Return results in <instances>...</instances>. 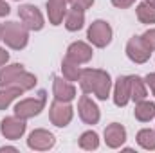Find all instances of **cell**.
I'll list each match as a JSON object with an SVG mask.
<instances>
[{
    "label": "cell",
    "mask_w": 155,
    "mask_h": 153,
    "mask_svg": "<svg viewBox=\"0 0 155 153\" xmlns=\"http://www.w3.org/2000/svg\"><path fill=\"white\" fill-rule=\"evenodd\" d=\"M79 86L83 94H94L99 101L108 99L110 88H112V79L107 70L101 69H83L79 76Z\"/></svg>",
    "instance_id": "6da1fadb"
},
{
    "label": "cell",
    "mask_w": 155,
    "mask_h": 153,
    "mask_svg": "<svg viewBox=\"0 0 155 153\" xmlns=\"http://www.w3.org/2000/svg\"><path fill=\"white\" fill-rule=\"evenodd\" d=\"M2 41L15 50H20L29 41V29L18 22H7L2 25Z\"/></svg>",
    "instance_id": "7a4b0ae2"
},
{
    "label": "cell",
    "mask_w": 155,
    "mask_h": 153,
    "mask_svg": "<svg viewBox=\"0 0 155 153\" xmlns=\"http://www.w3.org/2000/svg\"><path fill=\"white\" fill-rule=\"evenodd\" d=\"M45 103H47V92L41 90L38 94V97H27V99H22L20 103H16L15 115H18L20 119H25L27 121V119L38 115L45 108Z\"/></svg>",
    "instance_id": "3957f363"
},
{
    "label": "cell",
    "mask_w": 155,
    "mask_h": 153,
    "mask_svg": "<svg viewBox=\"0 0 155 153\" xmlns=\"http://www.w3.org/2000/svg\"><path fill=\"white\" fill-rule=\"evenodd\" d=\"M112 34H114V33H112V27H110V24L105 22V20H96V22H92L90 27H88V31H87L88 41H90L94 47H97V49L107 47V45L112 41Z\"/></svg>",
    "instance_id": "277c9868"
},
{
    "label": "cell",
    "mask_w": 155,
    "mask_h": 153,
    "mask_svg": "<svg viewBox=\"0 0 155 153\" xmlns=\"http://www.w3.org/2000/svg\"><path fill=\"white\" fill-rule=\"evenodd\" d=\"M72 115H74V108L65 103V101H58L54 99L51 103V108H49V119L54 126L58 128H65L71 121H72Z\"/></svg>",
    "instance_id": "5b68a950"
},
{
    "label": "cell",
    "mask_w": 155,
    "mask_h": 153,
    "mask_svg": "<svg viewBox=\"0 0 155 153\" xmlns=\"http://www.w3.org/2000/svg\"><path fill=\"white\" fill-rule=\"evenodd\" d=\"M18 16H20L22 24H24L29 31H41L43 25H45L43 16H41V13H40V9L36 7V5H31V4L20 5Z\"/></svg>",
    "instance_id": "8992f818"
},
{
    "label": "cell",
    "mask_w": 155,
    "mask_h": 153,
    "mask_svg": "<svg viewBox=\"0 0 155 153\" xmlns=\"http://www.w3.org/2000/svg\"><path fill=\"white\" fill-rule=\"evenodd\" d=\"M25 128H27L25 119H20L18 115L5 117V119H2V122H0V132H2V135H4L5 139H9V141L20 139V137L25 133Z\"/></svg>",
    "instance_id": "52a82bcc"
},
{
    "label": "cell",
    "mask_w": 155,
    "mask_h": 153,
    "mask_svg": "<svg viewBox=\"0 0 155 153\" xmlns=\"http://www.w3.org/2000/svg\"><path fill=\"white\" fill-rule=\"evenodd\" d=\"M126 56L134 61V63H146L152 56V50L144 45V41L141 36H134L128 40L126 43Z\"/></svg>",
    "instance_id": "ba28073f"
},
{
    "label": "cell",
    "mask_w": 155,
    "mask_h": 153,
    "mask_svg": "<svg viewBox=\"0 0 155 153\" xmlns=\"http://www.w3.org/2000/svg\"><path fill=\"white\" fill-rule=\"evenodd\" d=\"M78 114H79V119L85 124H97L99 122V117H101L97 105L87 94L81 96L79 101H78Z\"/></svg>",
    "instance_id": "9c48e42d"
},
{
    "label": "cell",
    "mask_w": 155,
    "mask_h": 153,
    "mask_svg": "<svg viewBox=\"0 0 155 153\" xmlns=\"http://www.w3.org/2000/svg\"><path fill=\"white\" fill-rule=\"evenodd\" d=\"M56 144V139L51 132L38 128V130H33L29 133V139H27V146L31 150H36V151H47L51 150L52 146Z\"/></svg>",
    "instance_id": "30bf717a"
},
{
    "label": "cell",
    "mask_w": 155,
    "mask_h": 153,
    "mask_svg": "<svg viewBox=\"0 0 155 153\" xmlns=\"http://www.w3.org/2000/svg\"><path fill=\"white\" fill-rule=\"evenodd\" d=\"M92 54H94L92 47H90L88 43H85V41H74V43H71L69 49H67V58L72 60L78 65L88 63V61L92 60Z\"/></svg>",
    "instance_id": "8fae6325"
},
{
    "label": "cell",
    "mask_w": 155,
    "mask_h": 153,
    "mask_svg": "<svg viewBox=\"0 0 155 153\" xmlns=\"http://www.w3.org/2000/svg\"><path fill=\"white\" fill-rule=\"evenodd\" d=\"M52 94H54V99L58 101H65V103H71L74 97H76V86L67 81L65 77H54L52 81Z\"/></svg>",
    "instance_id": "7c38bea8"
},
{
    "label": "cell",
    "mask_w": 155,
    "mask_h": 153,
    "mask_svg": "<svg viewBox=\"0 0 155 153\" xmlns=\"http://www.w3.org/2000/svg\"><path fill=\"white\" fill-rule=\"evenodd\" d=\"M126 141V130L123 124L119 122H112L105 128V142L108 148L116 150V148H121Z\"/></svg>",
    "instance_id": "4fadbf2b"
},
{
    "label": "cell",
    "mask_w": 155,
    "mask_h": 153,
    "mask_svg": "<svg viewBox=\"0 0 155 153\" xmlns=\"http://www.w3.org/2000/svg\"><path fill=\"white\" fill-rule=\"evenodd\" d=\"M69 0H47V15L52 25H60L65 18Z\"/></svg>",
    "instance_id": "5bb4252c"
},
{
    "label": "cell",
    "mask_w": 155,
    "mask_h": 153,
    "mask_svg": "<svg viewBox=\"0 0 155 153\" xmlns=\"http://www.w3.org/2000/svg\"><path fill=\"white\" fill-rule=\"evenodd\" d=\"M130 101V76H119L114 86V103L117 106H126Z\"/></svg>",
    "instance_id": "9a60e30c"
},
{
    "label": "cell",
    "mask_w": 155,
    "mask_h": 153,
    "mask_svg": "<svg viewBox=\"0 0 155 153\" xmlns=\"http://www.w3.org/2000/svg\"><path fill=\"white\" fill-rule=\"evenodd\" d=\"M83 25H85V11L71 5V9H67V13H65V27H67V31L74 33V31L83 29Z\"/></svg>",
    "instance_id": "2e32d148"
},
{
    "label": "cell",
    "mask_w": 155,
    "mask_h": 153,
    "mask_svg": "<svg viewBox=\"0 0 155 153\" xmlns=\"http://www.w3.org/2000/svg\"><path fill=\"white\" fill-rule=\"evenodd\" d=\"M24 65L22 63H13V65H5L0 69V88L4 86H9L16 77L24 72Z\"/></svg>",
    "instance_id": "e0dca14e"
},
{
    "label": "cell",
    "mask_w": 155,
    "mask_h": 153,
    "mask_svg": "<svg viewBox=\"0 0 155 153\" xmlns=\"http://www.w3.org/2000/svg\"><path fill=\"white\" fill-rule=\"evenodd\" d=\"M148 92H146V81L139 76H130V101H143L146 99Z\"/></svg>",
    "instance_id": "ac0fdd59"
},
{
    "label": "cell",
    "mask_w": 155,
    "mask_h": 153,
    "mask_svg": "<svg viewBox=\"0 0 155 153\" xmlns=\"http://www.w3.org/2000/svg\"><path fill=\"white\" fill-rule=\"evenodd\" d=\"M134 115H135V119L141 121V122H148V121H152V119L155 117V103L146 101V99L139 101V103L135 105Z\"/></svg>",
    "instance_id": "d6986e66"
},
{
    "label": "cell",
    "mask_w": 155,
    "mask_h": 153,
    "mask_svg": "<svg viewBox=\"0 0 155 153\" xmlns=\"http://www.w3.org/2000/svg\"><path fill=\"white\" fill-rule=\"evenodd\" d=\"M9 86H15V88L22 90V92H27V90H31V88L36 86V76L31 74V72H25V70H24V72L16 77Z\"/></svg>",
    "instance_id": "ffe728a7"
},
{
    "label": "cell",
    "mask_w": 155,
    "mask_h": 153,
    "mask_svg": "<svg viewBox=\"0 0 155 153\" xmlns=\"http://www.w3.org/2000/svg\"><path fill=\"white\" fill-rule=\"evenodd\" d=\"M135 13H137V18H139L141 24H155V7L150 5L146 0H143L137 5Z\"/></svg>",
    "instance_id": "44dd1931"
},
{
    "label": "cell",
    "mask_w": 155,
    "mask_h": 153,
    "mask_svg": "<svg viewBox=\"0 0 155 153\" xmlns=\"http://www.w3.org/2000/svg\"><path fill=\"white\" fill-rule=\"evenodd\" d=\"M61 72H63V77L67 81H79V76H81V69L79 65L74 63L72 60H69L65 56V60L61 61Z\"/></svg>",
    "instance_id": "7402d4cb"
},
{
    "label": "cell",
    "mask_w": 155,
    "mask_h": 153,
    "mask_svg": "<svg viewBox=\"0 0 155 153\" xmlns=\"http://www.w3.org/2000/svg\"><path fill=\"white\" fill-rule=\"evenodd\" d=\"M79 148L81 150H87V151L97 150L99 148V137H97V133L92 132V130L81 133V137H79Z\"/></svg>",
    "instance_id": "603a6c76"
},
{
    "label": "cell",
    "mask_w": 155,
    "mask_h": 153,
    "mask_svg": "<svg viewBox=\"0 0 155 153\" xmlns=\"http://www.w3.org/2000/svg\"><path fill=\"white\" fill-rule=\"evenodd\" d=\"M24 92L22 90H18V88H15V86H4L2 90H0V110H5L18 96H22Z\"/></svg>",
    "instance_id": "cb8c5ba5"
},
{
    "label": "cell",
    "mask_w": 155,
    "mask_h": 153,
    "mask_svg": "<svg viewBox=\"0 0 155 153\" xmlns=\"http://www.w3.org/2000/svg\"><path fill=\"white\" fill-rule=\"evenodd\" d=\"M137 144L143 148V150H155V130L150 128H144L137 133Z\"/></svg>",
    "instance_id": "d4e9b609"
},
{
    "label": "cell",
    "mask_w": 155,
    "mask_h": 153,
    "mask_svg": "<svg viewBox=\"0 0 155 153\" xmlns=\"http://www.w3.org/2000/svg\"><path fill=\"white\" fill-rule=\"evenodd\" d=\"M141 38H143V41H144V45L153 52L155 50V29H148Z\"/></svg>",
    "instance_id": "484cf974"
},
{
    "label": "cell",
    "mask_w": 155,
    "mask_h": 153,
    "mask_svg": "<svg viewBox=\"0 0 155 153\" xmlns=\"http://www.w3.org/2000/svg\"><path fill=\"white\" fill-rule=\"evenodd\" d=\"M69 4L72 5V7H78V9H90L92 7V4H94V0H69Z\"/></svg>",
    "instance_id": "4316f807"
},
{
    "label": "cell",
    "mask_w": 155,
    "mask_h": 153,
    "mask_svg": "<svg viewBox=\"0 0 155 153\" xmlns=\"http://www.w3.org/2000/svg\"><path fill=\"white\" fill-rule=\"evenodd\" d=\"M112 4H114L116 7H119V9H126V7L134 5L135 0H112Z\"/></svg>",
    "instance_id": "83f0119b"
},
{
    "label": "cell",
    "mask_w": 155,
    "mask_h": 153,
    "mask_svg": "<svg viewBox=\"0 0 155 153\" xmlns=\"http://www.w3.org/2000/svg\"><path fill=\"white\" fill-rule=\"evenodd\" d=\"M144 81H146V85L150 86L152 94L155 96V72H152V74H148V76L144 77Z\"/></svg>",
    "instance_id": "f1b7e54d"
},
{
    "label": "cell",
    "mask_w": 155,
    "mask_h": 153,
    "mask_svg": "<svg viewBox=\"0 0 155 153\" xmlns=\"http://www.w3.org/2000/svg\"><path fill=\"white\" fill-rule=\"evenodd\" d=\"M9 13H11L9 4H7V2H4V0H0V16H7Z\"/></svg>",
    "instance_id": "f546056e"
},
{
    "label": "cell",
    "mask_w": 155,
    "mask_h": 153,
    "mask_svg": "<svg viewBox=\"0 0 155 153\" xmlns=\"http://www.w3.org/2000/svg\"><path fill=\"white\" fill-rule=\"evenodd\" d=\"M7 61H9V52H7L5 49H2V47H0V69H2Z\"/></svg>",
    "instance_id": "4dcf8cb0"
},
{
    "label": "cell",
    "mask_w": 155,
    "mask_h": 153,
    "mask_svg": "<svg viewBox=\"0 0 155 153\" xmlns=\"http://www.w3.org/2000/svg\"><path fill=\"white\" fill-rule=\"evenodd\" d=\"M0 151H16V148H11V146H4V148H0Z\"/></svg>",
    "instance_id": "1f68e13d"
},
{
    "label": "cell",
    "mask_w": 155,
    "mask_h": 153,
    "mask_svg": "<svg viewBox=\"0 0 155 153\" xmlns=\"http://www.w3.org/2000/svg\"><path fill=\"white\" fill-rule=\"evenodd\" d=\"M146 2H148L150 5H153V7H155V0H146Z\"/></svg>",
    "instance_id": "d6a6232c"
},
{
    "label": "cell",
    "mask_w": 155,
    "mask_h": 153,
    "mask_svg": "<svg viewBox=\"0 0 155 153\" xmlns=\"http://www.w3.org/2000/svg\"><path fill=\"white\" fill-rule=\"evenodd\" d=\"M0 41H2V24H0Z\"/></svg>",
    "instance_id": "836d02e7"
}]
</instances>
